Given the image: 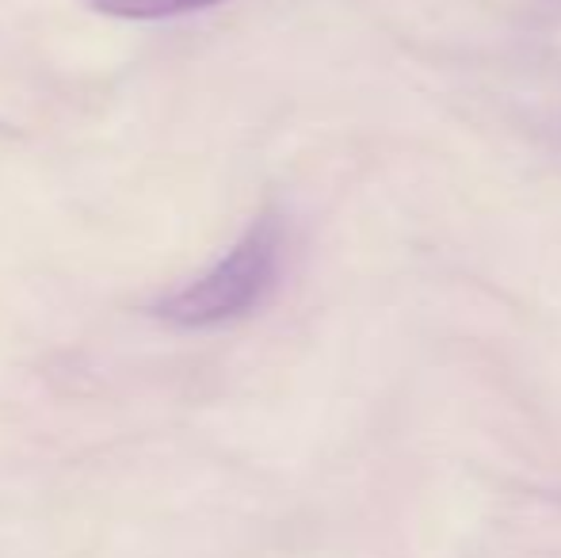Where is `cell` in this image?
<instances>
[{
    "label": "cell",
    "mask_w": 561,
    "mask_h": 558,
    "mask_svg": "<svg viewBox=\"0 0 561 558\" xmlns=\"http://www.w3.org/2000/svg\"><path fill=\"white\" fill-rule=\"evenodd\" d=\"M279 264H283V226L275 215H264L215 269L203 272L187 287L172 291L169 298H161L153 306V314L176 329L226 326V321L244 318V314L264 303L267 291L275 287Z\"/></svg>",
    "instance_id": "1"
},
{
    "label": "cell",
    "mask_w": 561,
    "mask_h": 558,
    "mask_svg": "<svg viewBox=\"0 0 561 558\" xmlns=\"http://www.w3.org/2000/svg\"><path fill=\"white\" fill-rule=\"evenodd\" d=\"M92 12L115 15V20H169V15H187L215 8L222 0H84Z\"/></svg>",
    "instance_id": "2"
}]
</instances>
